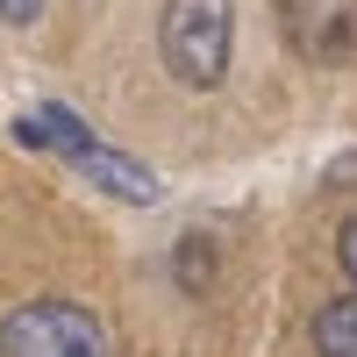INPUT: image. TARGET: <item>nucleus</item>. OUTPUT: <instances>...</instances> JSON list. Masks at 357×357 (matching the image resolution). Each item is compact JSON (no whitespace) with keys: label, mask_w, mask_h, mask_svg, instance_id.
<instances>
[{"label":"nucleus","mask_w":357,"mask_h":357,"mask_svg":"<svg viewBox=\"0 0 357 357\" xmlns=\"http://www.w3.org/2000/svg\"><path fill=\"white\" fill-rule=\"evenodd\" d=\"M229 36H236L229 0H165V15H158L165 72L178 86H193V93H215L229 79Z\"/></svg>","instance_id":"obj_1"},{"label":"nucleus","mask_w":357,"mask_h":357,"mask_svg":"<svg viewBox=\"0 0 357 357\" xmlns=\"http://www.w3.org/2000/svg\"><path fill=\"white\" fill-rule=\"evenodd\" d=\"M0 357H107V336L79 301H22L0 321Z\"/></svg>","instance_id":"obj_2"},{"label":"nucleus","mask_w":357,"mask_h":357,"mask_svg":"<svg viewBox=\"0 0 357 357\" xmlns=\"http://www.w3.org/2000/svg\"><path fill=\"white\" fill-rule=\"evenodd\" d=\"M286 43L307 65H350L357 57V0H272Z\"/></svg>","instance_id":"obj_3"},{"label":"nucleus","mask_w":357,"mask_h":357,"mask_svg":"<svg viewBox=\"0 0 357 357\" xmlns=\"http://www.w3.org/2000/svg\"><path fill=\"white\" fill-rule=\"evenodd\" d=\"M65 158L93 178V186H107L114 200H158V172L151 165H136V158H122V151H107V143H93V136H79V143H65Z\"/></svg>","instance_id":"obj_4"},{"label":"nucleus","mask_w":357,"mask_h":357,"mask_svg":"<svg viewBox=\"0 0 357 357\" xmlns=\"http://www.w3.org/2000/svg\"><path fill=\"white\" fill-rule=\"evenodd\" d=\"M314 350L321 357H357V293H336V301L314 307Z\"/></svg>","instance_id":"obj_5"},{"label":"nucleus","mask_w":357,"mask_h":357,"mask_svg":"<svg viewBox=\"0 0 357 357\" xmlns=\"http://www.w3.org/2000/svg\"><path fill=\"white\" fill-rule=\"evenodd\" d=\"M178 279L200 293V279H207V243H200V236H186V243H178Z\"/></svg>","instance_id":"obj_6"},{"label":"nucleus","mask_w":357,"mask_h":357,"mask_svg":"<svg viewBox=\"0 0 357 357\" xmlns=\"http://www.w3.org/2000/svg\"><path fill=\"white\" fill-rule=\"evenodd\" d=\"M336 257H343V272H350V286H357V215H350L343 236H336Z\"/></svg>","instance_id":"obj_7"},{"label":"nucleus","mask_w":357,"mask_h":357,"mask_svg":"<svg viewBox=\"0 0 357 357\" xmlns=\"http://www.w3.org/2000/svg\"><path fill=\"white\" fill-rule=\"evenodd\" d=\"M50 0H0V22H36Z\"/></svg>","instance_id":"obj_8"}]
</instances>
